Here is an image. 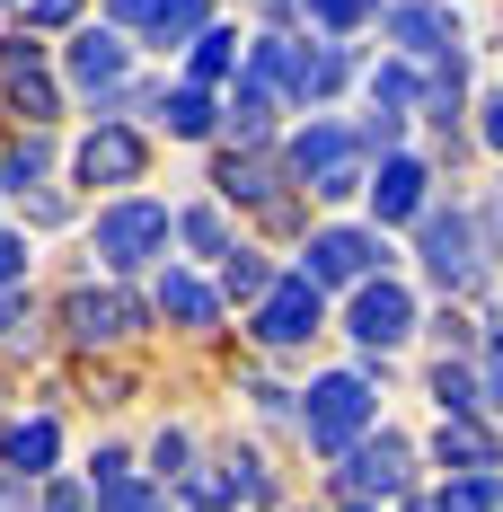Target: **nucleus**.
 Wrapping results in <instances>:
<instances>
[{
    "mask_svg": "<svg viewBox=\"0 0 503 512\" xmlns=\"http://www.w3.org/2000/svg\"><path fill=\"white\" fill-rule=\"evenodd\" d=\"M301 433H309L318 460H345L353 442L371 433V380H362V371H327V380L309 389V407H301Z\"/></svg>",
    "mask_w": 503,
    "mask_h": 512,
    "instance_id": "obj_1",
    "label": "nucleus"
},
{
    "mask_svg": "<svg viewBox=\"0 0 503 512\" xmlns=\"http://www.w3.org/2000/svg\"><path fill=\"white\" fill-rule=\"evenodd\" d=\"M248 71L265 80V89H274V98L318 106L327 89H336V80H345V45H318V53H309V45H292V36H265Z\"/></svg>",
    "mask_w": 503,
    "mask_h": 512,
    "instance_id": "obj_2",
    "label": "nucleus"
},
{
    "mask_svg": "<svg viewBox=\"0 0 503 512\" xmlns=\"http://www.w3.org/2000/svg\"><path fill=\"white\" fill-rule=\"evenodd\" d=\"M292 168L309 177V195L318 204H353L371 177H362V133H345V124H309L301 142H292Z\"/></svg>",
    "mask_w": 503,
    "mask_h": 512,
    "instance_id": "obj_3",
    "label": "nucleus"
},
{
    "mask_svg": "<svg viewBox=\"0 0 503 512\" xmlns=\"http://www.w3.org/2000/svg\"><path fill=\"white\" fill-rule=\"evenodd\" d=\"M177 239V221L151 204V195H124V204H106L98 212V256L115 265V274H133V265H151L159 248Z\"/></svg>",
    "mask_w": 503,
    "mask_h": 512,
    "instance_id": "obj_4",
    "label": "nucleus"
},
{
    "mask_svg": "<svg viewBox=\"0 0 503 512\" xmlns=\"http://www.w3.org/2000/svg\"><path fill=\"white\" fill-rule=\"evenodd\" d=\"M345 327H353V345H362V354H389V345H406V336H415V292H406V283H389V274H362V283H353Z\"/></svg>",
    "mask_w": 503,
    "mask_h": 512,
    "instance_id": "obj_5",
    "label": "nucleus"
},
{
    "mask_svg": "<svg viewBox=\"0 0 503 512\" xmlns=\"http://www.w3.org/2000/svg\"><path fill=\"white\" fill-rule=\"evenodd\" d=\"M406 468H415L406 433H362V442L345 451V504H398Z\"/></svg>",
    "mask_w": 503,
    "mask_h": 512,
    "instance_id": "obj_6",
    "label": "nucleus"
},
{
    "mask_svg": "<svg viewBox=\"0 0 503 512\" xmlns=\"http://www.w3.org/2000/svg\"><path fill=\"white\" fill-rule=\"evenodd\" d=\"M415 221H424V265H433V283H442V292H468V283H477V274H486V248H477V221H468V212H415Z\"/></svg>",
    "mask_w": 503,
    "mask_h": 512,
    "instance_id": "obj_7",
    "label": "nucleus"
},
{
    "mask_svg": "<svg viewBox=\"0 0 503 512\" xmlns=\"http://www.w3.org/2000/svg\"><path fill=\"white\" fill-rule=\"evenodd\" d=\"M62 327H71V345H133L142 327H151V309L133 301V292H71L62 301Z\"/></svg>",
    "mask_w": 503,
    "mask_h": 512,
    "instance_id": "obj_8",
    "label": "nucleus"
},
{
    "mask_svg": "<svg viewBox=\"0 0 503 512\" xmlns=\"http://www.w3.org/2000/svg\"><path fill=\"white\" fill-rule=\"evenodd\" d=\"M71 168H80V186H133V177L151 168V142H142L124 115H98V133L80 142V159H71Z\"/></svg>",
    "mask_w": 503,
    "mask_h": 512,
    "instance_id": "obj_9",
    "label": "nucleus"
},
{
    "mask_svg": "<svg viewBox=\"0 0 503 512\" xmlns=\"http://www.w3.org/2000/svg\"><path fill=\"white\" fill-rule=\"evenodd\" d=\"M256 345H309L318 336V283L309 274H283V283H265V301H256V327H248Z\"/></svg>",
    "mask_w": 503,
    "mask_h": 512,
    "instance_id": "obj_10",
    "label": "nucleus"
},
{
    "mask_svg": "<svg viewBox=\"0 0 503 512\" xmlns=\"http://www.w3.org/2000/svg\"><path fill=\"white\" fill-rule=\"evenodd\" d=\"M380 256H389V239H380V230H345V221H336V230H318V239H309V265H301V274L327 292V283H362Z\"/></svg>",
    "mask_w": 503,
    "mask_h": 512,
    "instance_id": "obj_11",
    "label": "nucleus"
},
{
    "mask_svg": "<svg viewBox=\"0 0 503 512\" xmlns=\"http://www.w3.org/2000/svg\"><path fill=\"white\" fill-rule=\"evenodd\" d=\"M115 27H142L151 45H195L212 27V0H115Z\"/></svg>",
    "mask_w": 503,
    "mask_h": 512,
    "instance_id": "obj_12",
    "label": "nucleus"
},
{
    "mask_svg": "<svg viewBox=\"0 0 503 512\" xmlns=\"http://www.w3.org/2000/svg\"><path fill=\"white\" fill-rule=\"evenodd\" d=\"M62 62H71V80H80L89 98H115V89H124V36H115V27H80Z\"/></svg>",
    "mask_w": 503,
    "mask_h": 512,
    "instance_id": "obj_13",
    "label": "nucleus"
},
{
    "mask_svg": "<svg viewBox=\"0 0 503 512\" xmlns=\"http://www.w3.org/2000/svg\"><path fill=\"white\" fill-rule=\"evenodd\" d=\"M424 186H433V168H424V159H406V151L380 159V186H371L380 230H389V221H415V212H424Z\"/></svg>",
    "mask_w": 503,
    "mask_h": 512,
    "instance_id": "obj_14",
    "label": "nucleus"
},
{
    "mask_svg": "<svg viewBox=\"0 0 503 512\" xmlns=\"http://www.w3.org/2000/svg\"><path fill=\"white\" fill-rule=\"evenodd\" d=\"M380 27H389V36H398L406 53H451V45H459V18L442 9V0H398V9H389Z\"/></svg>",
    "mask_w": 503,
    "mask_h": 512,
    "instance_id": "obj_15",
    "label": "nucleus"
},
{
    "mask_svg": "<svg viewBox=\"0 0 503 512\" xmlns=\"http://www.w3.org/2000/svg\"><path fill=\"white\" fill-rule=\"evenodd\" d=\"M159 318H168V327H186V336H203V327L221 318V292H212V283H195V274H177V265H168V274H159Z\"/></svg>",
    "mask_w": 503,
    "mask_h": 512,
    "instance_id": "obj_16",
    "label": "nucleus"
},
{
    "mask_svg": "<svg viewBox=\"0 0 503 512\" xmlns=\"http://www.w3.org/2000/svg\"><path fill=\"white\" fill-rule=\"evenodd\" d=\"M433 460L468 477V468H495L503 451H495V433H486L477 415H442V433H433Z\"/></svg>",
    "mask_w": 503,
    "mask_h": 512,
    "instance_id": "obj_17",
    "label": "nucleus"
},
{
    "mask_svg": "<svg viewBox=\"0 0 503 512\" xmlns=\"http://www.w3.org/2000/svg\"><path fill=\"white\" fill-rule=\"evenodd\" d=\"M212 186H221L230 204H274V195H283V168H274L265 151H230V159H221V177H212Z\"/></svg>",
    "mask_w": 503,
    "mask_h": 512,
    "instance_id": "obj_18",
    "label": "nucleus"
},
{
    "mask_svg": "<svg viewBox=\"0 0 503 512\" xmlns=\"http://www.w3.org/2000/svg\"><path fill=\"white\" fill-rule=\"evenodd\" d=\"M53 451H62L53 415H27V424H9V433H0V468H18V477H45Z\"/></svg>",
    "mask_w": 503,
    "mask_h": 512,
    "instance_id": "obj_19",
    "label": "nucleus"
},
{
    "mask_svg": "<svg viewBox=\"0 0 503 512\" xmlns=\"http://www.w3.org/2000/svg\"><path fill=\"white\" fill-rule=\"evenodd\" d=\"M159 124H168L177 142H203V133L221 124V106H212V89H195V80H186V89H159Z\"/></svg>",
    "mask_w": 503,
    "mask_h": 512,
    "instance_id": "obj_20",
    "label": "nucleus"
},
{
    "mask_svg": "<svg viewBox=\"0 0 503 512\" xmlns=\"http://www.w3.org/2000/svg\"><path fill=\"white\" fill-rule=\"evenodd\" d=\"M221 124H230V133H239V142L256 151V142H265V124H274V89H265V80L248 71V80L230 89V106H221Z\"/></svg>",
    "mask_w": 503,
    "mask_h": 512,
    "instance_id": "obj_21",
    "label": "nucleus"
},
{
    "mask_svg": "<svg viewBox=\"0 0 503 512\" xmlns=\"http://www.w3.org/2000/svg\"><path fill=\"white\" fill-rule=\"evenodd\" d=\"M45 168H53V142L27 124V142H9V151H0V186H9V195H27V186H45Z\"/></svg>",
    "mask_w": 503,
    "mask_h": 512,
    "instance_id": "obj_22",
    "label": "nucleus"
},
{
    "mask_svg": "<svg viewBox=\"0 0 503 512\" xmlns=\"http://www.w3.org/2000/svg\"><path fill=\"white\" fill-rule=\"evenodd\" d=\"M265 283H274V265H265L256 248H230V256H221V292H230V301H265Z\"/></svg>",
    "mask_w": 503,
    "mask_h": 512,
    "instance_id": "obj_23",
    "label": "nucleus"
},
{
    "mask_svg": "<svg viewBox=\"0 0 503 512\" xmlns=\"http://www.w3.org/2000/svg\"><path fill=\"white\" fill-rule=\"evenodd\" d=\"M230 71H239V36H230V27H203L195 36V89L230 80Z\"/></svg>",
    "mask_w": 503,
    "mask_h": 512,
    "instance_id": "obj_24",
    "label": "nucleus"
},
{
    "mask_svg": "<svg viewBox=\"0 0 503 512\" xmlns=\"http://www.w3.org/2000/svg\"><path fill=\"white\" fill-rule=\"evenodd\" d=\"M177 239H186V248H195V256H230V248H239V239H230V221H221V212H212V204L177 212Z\"/></svg>",
    "mask_w": 503,
    "mask_h": 512,
    "instance_id": "obj_25",
    "label": "nucleus"
},
{
    "mask_svg": "<svg viewBox=\"0 0 503 512\" xmlns=\"http://www.w3.org/2000/svg\"><path fill=\"white\" fill-rule=\"evenodd\" d=\"M371 106H380V115H406V106H424L415 71H406V62H380V71H371Z\"/></svg>",
    "mask_w": 503,
    "mask_h": 512,
    "instance_id": "obj_26",
    "label": "nucleus"
},
{
    "mask_svg": "<svg viewBox=\"0 0 503 512\" xmlns=\"http://www.w3.org/2000/svg\"><path fill=\"white\" fill-rule=\"evenodd\" d=\"M424 512H495V477H486V468H468V477H451Z\"/></svg>",
    "mask_w": 503,
    "mask_h": 512,
    "instance_id": "obj_27",
    "label": "nucleus"
},
{
    "mask_svg": "<svg viewBox=\"0 0 503 512\" xmlns=\"http://www.w3.org/2000/svg\"><path fill=\"white\" fill-rule=\"evenodd\" d=\"M98 512H168V486H142V477H115V486H89Z\"/></svg>",
    "mask_w": 503,
    "mask_h": 512,
    "instance_id": "obj_28",
    "label": "nucleus"
},
{
    "mask_svg": "<svg viewBox=\"0 0 503 512\" xmlns=\"http://www.w3.org/2000/svg\"><path fill=\"white\" fill-rule=\"evenodd\" d=\"M18 345H36V301L9 283V292H0V354H18Z\"/></svg>",
    "mask_w": 503,
    "mask_h": 512,
    "instance_id": "obj_29",
    "label": "nucleus"
},
{
    "mask_svg": "<svg viewBox=\"0 0 503 512\" xmlns=\"http://www.w3.org/2000/svg\"><path fill=\"white\" fill-rule=\"evenodd\" d=\"M433 398H442V415H477L486 398H477V380L459 371V362H433Z\"/></svg>",
    "mask_w": 503,
    "mask_h": 512,
    "instance_id": "obj_30",
    "label": "nucleus"
},
{
    "mask_svg": "<svg viewBox=\"0 0 503 512\" xmlns=\"http://www.w3.org/2000/svg\"><path fill=\"white\" fill-rule=\"evenodd\" d=\"M371 9H380V0H309V18H318L327 36H353V27H362Z\"/></svg>",
    "mask_w": 503,
    "mask_h": 512,
    "instance_id": "obj_31",
    "label": "nucleus"
},
{
    "mask_svg": "<svg viewBox=\"0 0 503 512\" xmlns=\"http://www.w3.org/2000/svg\"><path fill=\"white\" fill-rule=\"evenodd\" d=\"M36 512H98V495H89V477H53L36 495Z\"/></svg>",
    "mask_w": 503,
    "mask_h": 512,
    "instance_id": "obj_32",
    "label": "nucleus"
},
{
    "mask_svg": "<svg viewBox=\"0 0 503 512\" xmlns=\"http://www.w3.org/2000/svg\"><path fill=\"white\" fill-rule=\"evenodd\" d=\"M151 460H159V486H177V477H186V433H159Z\"/></svg>",
    "mask_w": 503,
    "mask_h": 512,
    "instance_id": "obj_33",
    "label": "nucleus"
},
{
    "mask_svg": "<svg viewBox=\"0 0 503 512\" xmlns=\"http://www.w3.org/2000/svg\"><path fill=\"white\" fill-rule=\"evenodd\" d=\"M362 142H380V151H398V142H406V115H380V106H371V124H362Z\"/></svg>",
    "mask_w": 503,
    "mask_h": 512,
    "instance_id": "obj_34",
    "label": "nucleus"
},
{
    "mask_svg": "<svg viewBox=\"0 0 503 512\" xmlns=\"http://www.w3.org/2000/svg\"><path fill=\"white\" fill-rule=\"evenodd\" d=\"M18 274H27V239H18V230H0V292H9Z\"/></svg>",
    "mask_w": 503,
    "mask_h": 512,
    "instance_id": "obj_35",
    "label": "nucleus"
},
{
    "mask_svg": "<svg viewBox=\"0 0 503 512\" xmlns=\"http://www.w3.org/2000/svg\"><path fill=\"white\" fill-rule=\"evenodd\" d=\"M27 18H36V27H71V18H80V0H27Z\"/></svg>",
    "mask_w": 503,
    "mask_h": 512,
    "instance_id": "obj_36",
    "label": "nucleus"
},
{
    "mask_svg": "<svg viewBox=\"0 0 503 512\" xmlns=\"http://www.w3.org/2000/svg\"><path fill=\"white\" fill-rule=\"evenodd\" d=\"M0 512H27V477L18 468H0Z\"/></svg>",
    "mask_w": 503,
    "mask_h": 512,
    "instance_id": "obj_37",
    "label": "nucleus"
},
{
    "mask_svg": "<svg viewBox=\"0 0 503 512\" xmlns=\"http://www.w3.org/2000/svg\"><path fill=\"white\" fill-rule=\"evenodd\" d=\"M486 142L503 151V98H486Z\"/></svg>",
    "mask_w": 503,
    "mask_h": 512,
    "instance_id": "obj_38",
    "label": "nucleus"
},
{
    "mask_svg": "<svg viewBox=\"0 0 503 512\" xmlns=\"http://www.w3.org/2000/svg\"><path fill=\"white\" fill-rule=\"evenodd\" d=\"M345 512H380V504H345Z\"/></svg>",
    "mask_w": 503,
    "mask_h": 512,
    "instance_id": "obj_39",
    "label": "nucleus"
},
{
    "mask_svg": "<svg viewBox=\"0 0 503 512\" xmlns=\"http://www.w3.org/2000/svg\"><path fill=\"white\" fill-rule=\"evenodd\" d=\"M495 512H503V486H495Z\"/></svg>",
    "mask_w": 503,
    "mask_h": 512,
    "instance_id": "obj_40",
    "label": "nucleus"
}]
</instances>
